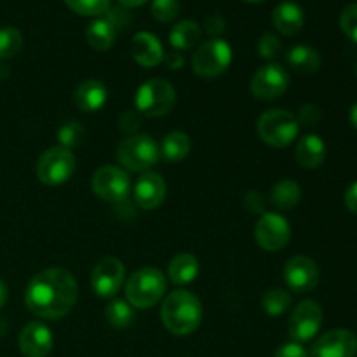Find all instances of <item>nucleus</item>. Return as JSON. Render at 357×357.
Masks as SVG:
<instances>
[{
  "mask_svg": "<svg viewBox=\"0 0 357 357\" xmlns=\"http://www.w3.org/2000/svg\"><path fill=\"white\" fill-rule=\"evenodd\" d=\"M274 357H309L305 349L302 347V344L298 342H289V344L281 345V347L275 351Z\"/></svg>",
  "mask_w": 357,
  "mask_h": 357,
  "instance_id": "obj_37",
  "label": "nucleus"
},
{
  "mask_svg": "<svg viewBox=\"0 0 357 357\" xmlns=\"http://www.w3.org/2000/svg\"><path fill=\"white\" fill-rule=\"evenodd\" d=\"M180 14V0H153L152 16L160 23H171Z\"/></svg>",
  "mask_w": 357,
  "mask_h": 357,
  "instance_id": "obj_33",
  "label": "nucleus"
},
{
  "mask_svg": "<svg viewBox=\"0 0 357 357\" xmlns=\"http://www.w3.org/2000/svg\"><path fill=\"white\" fill-rule=\"evenodd\" d=\"M108 100V91L101 80L89 79L79 84L73 93V101L82 112H98Z\"/></svg>",
  "mask_w": 357,
  "mask_h": 357,
  "instance_id": "obj_20",
  "label": "nucleus"
},
{
  "mask_svg": "<svg viewBox=\"0 0 357 357\" xmlns=\"http://www.w3.org/2000/svg\"><path fill=\"white\" fill-rule=\"evenodd\" d=\"M166 293V279L157 268H139L126 282L128 302L136 309H150L160 302Z\"/></svg>",
  "mask_w": 357,
  "mask_h": 357,
  "instance_id": "obj_3",
  "label": "nucleus"
},
{
  "mask_svg": "<svg viewBox=\"0 0 357 357\" xmlns=\"http://www.w3.org/2000/svg\"><path fill=\"white\" fill-rule=\"evenodd\" d=\"M289 86V75L286 68L278 63H268L261 66L251 79V93L258 100L272 101L282 96Z\"/></svg>",
  "mask_w": 357,
  "mask_h": 357,
  "instance_id": "obj_11",
  "label": "nucleus"
},
{
  "mask_svg": "<svg viewBox=\"0 0 357 357\" xmlns=\"http://www.w3.org/2000/svg\"><path fill=\"white\" fill-rule=\"evenodd\" d=\"M281 52V40L274 33L261 35L258 40V54L264 59H274Z\"/></svg>",
  "mask_w": 357,
  "mask_h": 357,
  "instance_id": "obj_35",
  "label": "nucleus"
},
{
  "mask_svg": "<svg viewBox=\"0 0 357 357\" xmlns=\"http://www.w3.org/2000/svg\"><path fill=\"white\" fill-rule=\"evenodd\" d=\"M284 282L295 293L312 291L319 284V267L309 257H293L284 267Z\"/></svg>",
  "mask_w": 357,
  "mask_h": 357,
  "instance_id": "obj_15",
  "label": "nucleus"
},
{
  "mask_svg": "<svg viewBox=\"0 0 357 357\" xmlns=\"http://www.w3.org/2000/svg\"><path fill=\"white\" fill-rule=\"evenodd\" d=\"M73 171H75V155L72 150L63 146H52L45 150L37 160V178L49 187L68 181Z\"/></svg>",
  "mask_w": 357,
  "mask_h": 357,
  "instance_id": "obj_8",
  "label": "nucleus"
},
{
  "mask_svg": "<svg viewBox=\"0 0 357 357\" xmlns=\"http://www.w3.org/2000/svg\"><path fill=\"white\" fill-rule=\"evenodd\" d=\"M65 3L80 16H100L110 9V0H65Z\"/></svg>",
  "mask_w": 357,
  "mask_h": 357,
  "instance_id": "obj_32",
  "label": "nucleus"
},
{
  "mask_svg": "<svg viewBox=\"0 0 357 357\" xmlns=\"http://www.w3.org/2000/svg\"><path fill=\"white\" fill-rule=\"evenodd\" d=\"M166 181L159 173L146 171L135 185V201L142 209H155L166 199Z\"/></svg>",
  "mask_w": 357,
  "mask_h": 357,
  "instance_id": "obj_17",
  "label": "nucleus"
},
{
  "mask_svg": "<svg viewBox=\"0 0 357 357\" xmlns=\"http://www.w3.org/2000/svg\"><path fill=\"white\" fill-rule=\"evenodd\" d=\"M326 159V143L317 135L303 136L296 146V160L305 169H316Z\"/></svg>",
  "mask_w": 357,
  "mask_h": 357,
  "instance_id": "obj_21",
  "label": "nucleus"
},
{
  "mask_svg": "<svg viewBox=\"0 0 357 357\" xmlns=\"http://www.w3.org/2000/svg\"><path fill=\"white\" fill-rule=\"evenodd\" d=\"M302 199V188L293 180H281L272 187L271 202L281 211H289L296 208Z\"/></svg>",
  "mask_w": 357,
  "mask_h": 357,
  "instance_id": "obj_26",
  "label": "nucleus"
},
{
  "mask_svg": "<svg viewBox=\"0 0 357 357\" xmlns=\"http://www.w3.org/2000/svg\"><path fill=\"white\" fill-rule=\"evenodd\" d=\"M230 63H232V47L229 42L220 37L202 42L192 56L194 72L206 79H215L225 73Z\"/></svg>",
  "mask_w": 357,
  "mask_h": 357,
  "instance_id": "obj_6",
  "label": "nucleus"
},
{
  "mask_svg": "<svg viewBox=\"0 0 357 357\" xmlns=\"http://www.w3.org/2000/svg\"><path fill=\"white\" fill-rule=\"evenodd\" d=\"M93 190L107 202H122L131 190V180L122 167L103 166L93 174Z\"/></svg>",
  "mask_w": 357,
  "mask_h": 357,
  "instance_id": "obj_9",
  "label": "nucleus"
},
{
  "mask_svg": "<svg viewBox=\"0 0 357 357\" xmlns=\"http://www.w3.org/2000/svg\"><path fill=\"white\" fill-rule=\"evenodd\" d=\"M190 146L192 143L188 135H185L183 131H173L162 139L159 152L167 162H180L188 155Z\"/></svg>",
  "mask_w": 357,
  "mask_h": 357,
  "instance_id": "obj_27",
  "label": "nucleus"
},
{
  "mask_svg": "<svg viewBox=\"0 0 357 357\" xmlns=\"http://www.w3.org/2000/svg\"><path fill=\"white\" fill-rule=\"evenodd\" d=\"M345 206H347L349 211L357 215V181H354L345 192Z\"/></svg>",
  "mask_w": 357,
  "mask_h": 357,
  "instance_id": "obj_41",
  "label": "nucleus"
},
{
  "mask_svg": "<svg viewBox=\"0 0 357 357\" xmlns=\"http://www.w3.org/2000/svg\"><path fill=\"white\" fill-rule=\"evenodd\" d=\"M176 103L174 87L164 79L146 80L136 91L135 105L139 114L146 117H162L173 110Z\"/></svg>",
  "mask_w": 357,
  "mask_h": 357,
  "instance_id": "obj_5",
  "label": "nucleus"
},
{
  "mask_svg": "<svg viewBox=\"0 0 357 357\" xmlns=\"http://www.w3.org/2000/svg\"><path fill=\"white\" fill-rule=\"evenodd\" d=\"M357 337L351 330H331L321 335L310 349V357H356Z\"/></svg>",
  "mask_w": 357,
  "mask_h": 357,
  "instance_id": "obj_14",
  "label": "nucleus"
},
{
  "mask_svg": "<svg viewBox=\"0 0 357 357\" xmlns=\"http://www.w3.org/2000/svg\"><path fill=\"white\" fill-rule=\"evenodd\" d=\"M131 54L138 65L153 68L164 59V49L159 38L149 31H139L135 35L131 44Z\"/></svg>",
  "mask_w": 357,
  "mask_h": 357,
  "instance_id": "obj_18",
  "label": "nucleus"
},
{
  "mask_svg": "<svg viewBox=\"0 0 357 357\" xmlns=\"http://www.w3.org/2000/svg\"><path fill=\"white\" fill-rule=\"evenodd\" d=\"M164 61H166V65L169 66L171 70H180L181 66L185 65L183 56L178 54V52H171V54H167L166 58H164Z\"/></svg>",
  "mask_w": 357,
  "mask_h": 357,
  "instance_id": "obj_42",
  "label": "nucleus"
},
{
  "mask_svg": "<svg viewBox=\"0 0 357 357\" xmlns=\"http://www.w3.org/2000/svg\"><path fill=\"white\" fill-rule=\"evenodd\" d=\"M107 321L114 328H128L135 319V312H132V305L124 300H114L108 303L107 310H105Z\"/></svg>",
  "mask_w": 357,
  "mask_h": 357,
  "instance_id": "obj_29",
  "label": "nucleus"
},
{
  "mask_svg": "<svg viewBox=\"0 0 357 357\" xmlns=\"http://www.w3.org/2000/svg\"><path fill=\"white\" fill-rule=\"evenodd\" d=\"M115 37H117V30H115V26L107 17L94 20L86 30L87 44L93 49H96V51H107V49H110L114 45Z\"/></svg>",
  "mask_w": 357,
  "mask_h": 357,
  "instance_id": "obj_25",
  "label": "nucleus"
},
{
  "mask_svg": "<svg viewBox=\"0 0 357 357\" xmlns=\"http://www.w3.org/2000/svg\"><path fill=\"white\" fill-rule=\"evenodd\" d=\"M23 47V35L17 28H0V59L14 58Z\"/></svg>",
  "mask_w": 357,
  "mask_h": 357,
  "instance_id": "obj_30",
  "label": "nucleus"
},
{
  "mask_svg": "<svg viewBox=\"0 0 357 357\" xmlns=\"http://www.w3.org/2000/svg\"><path fill=\"white\" fill-rule=\"evenodd\" d=\"M356 73H357V66H356Z\"/></svg>",
  "mask_w": 357,
  "mask_h": 357,
  "instance_id": "obj_47",
  "label": "nucleus"
},
{
  "mask_svg": "<svg viewBox=\"0 0 357 357\" xmlns=\"http://www.w3.org/2000/svg\"><path fill=\"white\" fill-rule=\"evenodd\" d=\"M321 117H323V112H321V108L317 107V105L309 103V105H303V107L300 108L296 121H298V124L310 128V126H316L317 122L321 121Z\"/></svg>",
  "mask_w": 357,
  "mask_h": 357,
  "instance_id": "obj_36",
  "label": "nucleus"
},
{
  "mask_svg": "<svg viewBox=\"0 0 357 357\" xmlns=\"http://www.w3.org/2000/svg\"><path fill=\"white\" fill-rule=\"evenodd\" d=\"M206 31H208L209 35H213V38H216L218 35H222L223 31H225V20H223L220 14H213V16H209L208 20H206Z\"/></svg>",
  "mask_w": 357,
  "mask_h": 357,
  "instance_id": "obj_39",
  "label": "nucleus"
},
{
  "mask_svg": "<svg viewBox=\"0 0 357 357\" xmlns=\"http://www.w3.org/2000/svg\"><path fill=\"white\" fill-rule=\"evenodd\" d=\"M340 28L352 42L357 44V2L349 3L340 14Z\"/></svg>",
  "mask_w": 357,
  "mask_h": 357,
  "instance_id": "obj_34",
  "label": "nucleus"
},
{
  "mask_svg": "<svg viewBox=\"0 0 357 357\" xmlns=\"http://www.w3.org/2000/svg\"><path fill=\"white\" fill-rule=\"evenodd\" d=\"M321 324H323V309L319 303L316 300H303L289 317V337L298 344L309 342L319 333Z\"/></svg>",
  "mask_w": 357,
  "mask_h": 357,
  "instance_id": "obj_10",
  "label": "nucleus"
},
{
  "mask_svg": "<svg viewBox=\"0 0 357 357\" xmlns=\"http://www.w3.org/2000/svg\"><path fill=\"white\" fill-rule=\"evenodd\" d=\"M139 124H142V115H139L138 110H129L121 117V128L126 132L136 131L139 128Z\"/></svg>",
  "mask_w": 357,
  "mask_h": 357,
  "instance_id": "obj_38",
  "label": "nucleus"
},
{
  "mask_svg": "<svg viewBox=\"0 0 357 357\" xmlns=\"http://www.w3.org/2000/svg\"><path fill=\"white\" fill-rule=\"evenodd\" d=\"M160 317L169 333L187 337L194 333L202 321V305L194 293L178 289L166 296L160 309Z\"/></svg>",
  "mask_w": 357,
  "mask_h": 357,
  "instance_id": "obj_2",
  "label": "nucleus"
},
{
  "mask_svg": "<svg viewBox=\"0 0 357 357\" xmlns=\"http://www.w3.org/2000/svg\"><path fill=\"white\" fill-rule=\"evenodd\" d=\"M54 347L51 330L40 321L28 323L20 333V351L24 357H47Z\"/></svg>",
  "mask_w": 357,
  "mask_h": 357,
  "instance_id": "obj_16",
  "label": "nucleus"
},
{
  "mask_svg": "<svg viewBox=\"0 0 357 357\" xmlns=\"http://www.w3.org/2000/svg\"><path fill=\"white\" fill-rule=\"evenodd\" d=\"M160 152L155 139L149 135H132L119 145L117 159L126 169L135 173H146L150 167L155 166Z\"/></svg>",
  "mask_w": 357,
  "mask_h": 357,
  "instance_id": "obj_7",
  "label": "nucleus"
},
{
  "mask_svg": "<svg viewBox=\"0 0 357 357\" xmlns=\"http://www.w3.org/2000/svg\"><path fill=\"white\" fill-rule=\"evenodd\" d=\"M305 23V13L295 2H281L272 13V24L282 35H296Z\"/></svg>",
  "mask_w": 357,
  "mask_h": 357,
  "instance_id": "obj_19",
  "label": "nucleus"
},
{
  "mask_svg": "<svg viewBox=\"0 0 357 357\" xmlns=\"http://www.w3.org/2000/svg\"><path fill=\"white\" fill-rule=\"evenodd\" d=\"M349 121H351L352 128L357 129V103L351 107V112H349Z\"/></svg>",
  "mask_w": 357,
  "mask_h": 357,
  "instance_id": "obj_45",
  "label": "nucleus"
},
{
  "mask_svg": "<svg viewBox=\"0 0 357 357\" xmlns=\"http://www.w3.org/2000/svg\"><path fill=\"white\" fill-rule=\"evenodd\" d=\"M126 267L119 258L107 257L96 264L93 275H91V286L93 291L101 298H110L117 295L121 286L124 284Z\"/></svg>",
  "mask_w": 357,
  "mask_h": 357,
  "instance_id": "obj_13",
  "label": "nucleus"
},
{
  "mask_svg": "<svg viewBox=\"0 0 357 357\" xmlns=\"http://www.w3.org/2000/svg\"><path fill=\"white\" fill-rule=\"evenodd\" d=\"M169 279L173 284L183 286L188 282L194 281L199 274V261L194 255L190 253H181L171 260L169 264Z\"/></svg>",
  "mask_w": 357,
  "mask_h": 357,
  "instance_id": "obj_23",
  "label": "nucleus"
},
{
  "mask_svg": "<svg viewBox=\"0 0 357 357\" xmlns=\"http://www.w3.org/2000/svg\"><path fill=\"white\" fill-rule=\"evenodd\" d=\"M84 136H86V129H84V126L80 122H66L58 131L59 146H63L66 150L77 149L84 142Z\"/></svg>",
  "mask_w": 357,
  "mask_h": 357,
  "instance_id": "obj_31",
  "label": "nucleus"
},
{
  "mask_svg": "<svg viewBox=\"0 0 357 357\" xmlns=\"http://www.w3.org/2000/svg\"><path fill=\"white\" fill-rule=\"evenodd\" d=\"M291 305V296L286 289L282 288H272L267 289L261 296V309L268 314V316H282L286 310Z\"/></svg>",
  "mask_w": 357,
  "mask_h": 357,
  "instance_id": "obj_28",
  "label": "nucleus"
},
{
  "mask_svg": "<svg viewBox=\"0 0 357 357\" xmlns=\"http://www.w3.org/2000/svg\"><path fill=\"white\" fill-rule=\"evenodd\" d=\"M258 246L265 251H281L291 237V227L279 213H264L255 229Z\"/></svg>",
  "mask_w": 357,
  "mask_h": 357,
  "instance_id": "obj_12",
  "label": "nucleus"
},
{
  "mask_svg": "<svg viewBox=\"0 0 357 357\" xmlns=\"http://www.w3.org/2000/svg\"><path fill=\"white\" fill-rule=\"evenodd\" d=\"M201 35V26L195 21L183 20L178 21L173 26V30L169 33V42L178 51H190L192 47H195L199 44Z\"/></svg>",
  "mask_w": 357,
  "mask_h": 357,
  "instance_id": "obj_24",
  "label": "nucleus"
},
{
  "mask_svg": "<svg viewBox=\"0 0 357 357\" xmlns=\"http://www.w3.org/2000/svg\"><path fill=\"white\" fill-rule=\"evenodd\" d=\"M77 282L66 268H45L31 278L24 303L31 314L44 319H61L77 302Z\"/></svg>",
  "mask_w": 357,
  "mask_h": 357,
  "instance_id": "obj_1",
  "label": "nucleus"
},
{
  "mask_svg": "<svg viewBox=\"0 0 357 357\" xmlns=\"http://www.w3.org/2000/svg\"><path fill=\"white\" fill-rule=\"evenodd\" d=\"M244 2H250V3H260V2H264V0H244Z\"/></svg>",
  "mask_w": 357,
  "mask_h": 357,
  "instance_id": "obj_46",
  "label": "nucleus"
},
{
  "mask_svg": "<svg viewBox=\"0 0 357 357\" xmlns=\"http://www.w3.org/2000/svg\"><path fill=\"white\" fill-rule=\"evenodd\" d=\"M7 296H9V291H7V284L2 281V279H0V309L6 305Z\"/></svg>",
  "mask_w": 357,
  "mask_h": 357,
  "instance_id": "obj_43",
  "label": "nucleus"
},
{
  "mask_svg": "<svg viewBox=\"0 0 357 357\" xmlns=\"http://www.w3.org/2000/svg\"><path fill=\"white\" fill-rule=\"evenodd\" d=\"M244 204H246V209H250L251 213H261L264 215L265 211V199L264 195L258 194V192H250L244 199Z\"/></svg>",
  "mask_w": 357,
  "mask_h": 357,
  "instance_id": "obj_40",
  "label": "nucleus"
},
{
  "mask_svg": "<svg viewBox=\"0 0 357 357\" xmlns=\"http://www.w3.org/2000/svg\"><path fill=\"white\" fill-rule=\"evenodd\" d=\"M257 129L261 142L274 149H284L295 142L300 131V124L295 115L289 114L288 110L274 108V110H267L260 115Z\"/></svg>",
  "mask_w": 357,
  "mask_h": 357,
  "instance_id": "obj_4",
  "label": "nucleus"
},
{
  "mask_svg": "<svg viewBox=\"0 0 357 357\" xmlns=\"http://www.w3.org/2000/svg\"><path fill=\"white\" fill-rule=\"evenodd\" d=\"M286 61L291 66L295 72L298 73H314L319 70L321 66V56L310 45H293L288 52H286Z\"/></svg>",
  "mask_w": 357,
  "mask_h": 357,
  "instance_id": "obj_22",
  "label": "nucleus"
},
{
  "mask_svg": "<svg viewBox=\"0 0 357 357\" xmlns=\"http://www.w3.org/2000/svg\"><path fill=\"white\" fill-rule=\"evenodd\" d=\"M146 2H149V0H119V3H121L122 7H128V9H131V7H139Z\"/></svg>",
  "mask_w": 357,
  "mask_h": 357,
  "instance_id": "obj_44",
  "label": "nucleus"
}]
</instances>
